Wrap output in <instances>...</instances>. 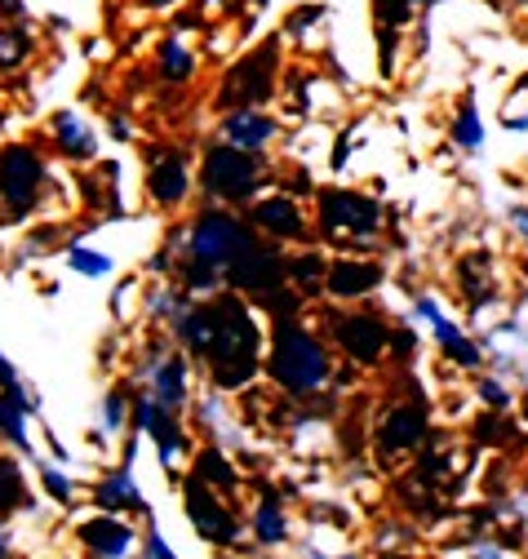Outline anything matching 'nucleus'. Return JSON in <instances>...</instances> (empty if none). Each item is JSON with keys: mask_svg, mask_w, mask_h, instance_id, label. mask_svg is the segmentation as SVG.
Listing matches in <instances>:
<instances>
[{"mask_svg": "<svg viewBox=\"0 0 528 559\" xmlns=\"http://www.w3.org/2000/svg\"><path fill=\"white\" fill-rule=\"evenodd\" d=\"M257 329H253V320H249V311L236 302V298H227V302H218V337H214V378H218V386H240V382H249L253 378V369H257Z\"/></svg>", "mask_w": 528, "mask_h": 559, "instance_id": "obj_1", "label": "nucleus"}, {"mask_svg": "<svg viewBox=\"0 0 528 559\" xmlns=\"http://www.w3.org/2000/svg\"><path fill=\"white\" fill-rule=\"evenodd\" d=\"M249 245H253V236H249L236 218H227V214H205L201 227L191 231V285H214V275H218V271L227 275V266H231Z\"/></svg>", "mask_w": 528, "mask_h": 559, "instance_id": "obj_2", "label": "nucleus"}, {"mask_svg": "<svg viewBox=\"0 0 528 559\" xmlns=\"http://www.w3.org/2000/svg\"><path fill=\"white\" fill-rule=\"evenodd\" d=\"M267 369L293 395L298 391H311V386H320L328 378V360H324V352L315 346V337L298 333L293 324H280L276 329V352H272V365Z\"/></svg>", "mask_w": 528, "mask_h": 559, "instance_id": "obj_3", "label": "nucleus"}, {"mask_svg": "<svg viewBox=\"0 0 528 559\" xmlns=\"http://www.w3.org/2000/svg\"><path fill=\"white\" fill-rule=\"evenodd\" d=\"M320 218H324V236L334 240H364L377 231V204L351 191H334V195H320Z\"/></svg>", "mask_w": 528, "mask_h": 559, "instance_id": "obj_4", "label": "nucleus"}, {"mask_svg": "<svg viewBox=\"0 0 528 559\" xmlns=\"http://www.w3.org/2000/svg\"><path fill=\"white\" fill-rule=\"evenodd\" d=\"M272 72H276V45L249 53L244 62H236L227 72V85H223V103L231 107H253L272 94Z\"/></svg>", "mask_w": 528, "mask_h": 559, "instance_id": "obj_5", "label": "nucleus"}, {"mask_svg": "<svg viewBox=\"0 0 528 559\" xmlns=\"http://www.w3.org/2000/svg\"><path fill=\"white\" fill-rule=\"evenodd\" d=\"M205 187H209L214 195L244 200V195H253V187H257V160L244 156L236 143H231V152L218 147V152H209V160H205Z\"/></svg>", "mask_w": 528, "mask_h": 559, "instance_id": "obj_6", "label": "nucleus"}, {"mask_svg": "<svg viewBox=\"0 0 528 559\" xmlns=\"http://www.w3.org/2000/svg\"><path fill=\"white\" fill-rule=\"evenodd\" d=\"M36 187H40V160L27 147H10L0 156V195H5L14 214H27L36 200Z\"/></svg>", "mask_w": 528, "mask_h": 559, "instance_id": "obj_7", "label": "nucleus"}, {"mask_svg": "<svg viewBox=\"0 0 528 559\" xmlns=\"http://www.w3.org/2000/svg\"><path fill=\"white\" fill-rule=\"evenodd\" d=\"M187 515H191L195 533H201L205 542H231V537H236V524H231L227 507H218V502H214V493L205 488V479H201V475H195V479L187 484Z\"/></svg>", "mask_w": 528, "mask_h": 559, "instance_id": "obj_8", "label": "nucleus"}, {"mask_svg": "<svg viewBox=\"0 0 528 559\" xmlns=\"http://www.w3.org/2000/svg\"><path fill=\"white\" fill-rule=\"evenodd\" d=\"M280 275H285V266H280V258L276 253H267V249H257V240L227 266V280L236 289H257V294H267V289H276L280 285Z\"/></svg>", "mask_w": 528, "mask_h": 559, "instance_id": "obj_9", "label": "nucleus"}, {"mask_svg": "<svg viewBox=\"0 0 528 559\" xmlns=\"http://www.w3.org/2000/svg\"><path fill=\"white\" fill-rule=\"evenodd\" d=\"M334 333H338V342L351 352V360H360V365H373L382 356V346H386V329L373 316H338L334 320Z\"/></svg>", "mask_w": 528, "mask_h": 559, "instance_id": "obj_10", "label": "nucleus"}, {"mask_svg": "<svg viewBox=\"0 0 528 559\" xmlns=\"http://www.w3.org/2000/svg\"><path fill=\"white\" fill-rule=\"evenodd\" d=\"M422 436H427V423H422V408H418V404L395 408V413L386 417V423H382V449H386V453L413 449Z\"/></svg>", "mask_w": 528, "mask_h": 559, "instance_id": "obj_11", "label": "nucleus"}, {"mask_svg": "<svg viewBox=\"0 0 528 559\" xmlns=\"http://www.w3.org/2000/svg\"><path fill=\"white\" fill-rule=\"evenodd\" d=\"M418 311H422V316L435 324V337H440V346H444V352H448L457 365H467V369H476V365H480V352H476V346H471L467 337H461V333H457V329H453V324L440 316V307H435L431 298H422V302H418Z\"/></svg>", "mask_w": 528, "mask_h": 559, "instance_id": "obj_12", "label": "nucleus"}, {"mask_svg": "<svg viewBox=\"0 0 528 559\" xmlns=\"http://www.w3.org/2000/svg\"><path fill=\"white\" fill-rule=\"evenodd\" d=\"M178 337L191 346V352L209 356L214 352V337H218V307H195L178 320Z\"/></svg>", "mask_w": 528, "mask_h": 559, "instance_id": "obj_13", "label": "nucleus"}, {"mask_svg": "<svg viewBox=\"0 0 528 559\" xmlns=\"http://www.w3.org/2000/svg\"><path fill=\"white\" fill-rule=\"evenodd\" d=\"M182 191H187L182 156H178V152L156 156V165H152V195H156L160 204H173V200H182Z\"/></svg>", "mask_w": 528, "mask_h": 559, "instance_id": "obj_14", "label": "nucleus"}, {"mask_svg": "<svg viewBox=\"0 0 528 559\" xmlns=\"http://www.w3.org/2000/svg\"><path fill=\"white\" fill-rule=\"evenodd\" d=\"M377 285V266H364V262H338L328 271V294L334 298H356V294H369Z\"/></svg>", "mask_w": 528, "mask_h": 559, "instance_id": "obj_15", "label": "nucleus"}, {"mask_svg": "<svg viewBox=\"0 0 528 559\" xmlns=\"http://www.w3.org/2000/svg\"><path fill=\"white\" fill-rule=\"evenodd\" d=\"M139 427H143L147 436H156L160 457L173 462V453H178V427L165 417V404H156V400H139Z\"/></svg>", "mask_w": 528, "mask_h": 559, "instance_id": "obj_16", "label": "nucleus"}, {"mask_svg": "<svg viewBox=\"0 0 528 559\" xmlns=\"http://www.w3.org/2000/svg\"><path fill=\"white\" fill-rule=\"evenodd\" d=\"M81 542L98 555H124L129 542H134V533H129L124 524H116V520H89V524H81Z\"/></svg>", "mask_w": 528, "mask_h": 559, "instance_id": "obj_17", "label": "nucleus"}, {"mask_svg": "<svg viewBox=\"0 0 528 559\" xmlns=\"http://www.w3.org/2000/svg\"><path fill=\"white\" fill-rule=\"evenodd\" d=\"M253 223L267 227V231H276V236H298V231H302V214H298L293 200H262V204L253 209Z\"/></svg>", "mask_w": 528, "mask_h": 559, "instance_id": "obj_18", "label": "nucleus"}, {"mask_svg": "<svg viewBox=\"0 0 528 559\" xmlns=\"http://www.w3.org/2000/svg\"><path fill=\"white\" fill-rule=\"evenodd\" d=\"M272 133H276V124L257 111H236L227 120V143H236V147H262Z\"/></svg>", "mask_w": 528, "mask_h": 559, "instance_id": "obj_19", "label": "nucleus"}, {"mask_svg": "<svg viewBox=\"0 0 528 559\" xmlns=\"http://www.w3.org/2000/svg\"><path fill=\"white\" fill-rule=\"evenodd\" d=\"M23 408H27L23 391H19V382H10L5 391H0V436L14 440L19 449H27V436H23Z\"/></svg>", "mask_w": 528, "mask_h": 559, "instance_id": "obj_20", "label": "nucleus"}, {"mask_svg": "<svg viewBox=\"0 0 528 559\" xmlns=\"http://www.w3.org/2000/svg\"><path fill=\"white\" fill-rule=\"evenodd\" d=\"M98 507H103V511H120V507L143 511V498L134 493V479H129V475L120 471V475H111V479L98 488Z\"/></svg>", "mask_w": 528, "mask_h": 559, "instance_id": "obj_21", "label": "nucleus"}, {"mask_svg": "<svg viewBox=\"0 0 528 559\" xmlns=\"http://www.w3.org/2000/svg\"><path fill=\"white\" fill-rule=\"evenodd\" d=\"M156 400L165 408H178L182 404V365L178 360H169V365L156 369Z\"/></svg>", "mask_w": 528, "mask_h": 559, "instance_id": "obj_22", "label": "nucleus"}, {"mask_svg": "<svg viewBox=\"0 0 528 559\" xmlns=\"http://www.w3.org/2000/svg\"><path fill=\"white\" fill-rule=\"evenodd\" d=\"M58 138H62V147H68V156H94V138L81 133L72 116H58Z\"/></svg>", "mask_w": 528, "mask_h": 559, "instance_id": "obj_23", "label": "nucleus"}, {"mask_svg": "<svg viewBox=\"0 0 528 559\" xmlns=\"http://www.w3.org/2000/svg\"><path fill=\"white\" fill-rule=\"evenodd\" d=\"M27 498H23V479H19V471L10 466V462H0V515L5 511H14V507H23Z\"/></svg>", "mask_w": 528, "mask_h": 559, "instance_id": "obj_24", "label": "nucleus"}, {"mask_svg": "<svg viewBox=\"0 0 528 559\" xmlns=\"http://www.w3.org/2000/svg\"><path fill=\"white\" fill-rule=\"evenodd\" d=\"M257 537L262 542H280L285 537V515H280L276 498H267V502L257 507Z\"/></svg>", "mask_w": 528, "mask_h": 559, "instance_id": "obj_25", "label": "nucleus"}, {"mask_svg": "<svg viewBox=\"0 0 528 559\" xmlns=\"http://www.w3.org/2000/svg\"><path fill=\"white\" fill-rule=\"evenodd\" d=\"M201 479H205V484H227V488L236 484V475H231L227 457H223V453H214V449H209V453H201Z\"/></svg>", "mask_w": 528, "mask_h": 559, "instance_id": "obj_26", "label": "nucleus"}, {"mask_svg": "<svg viewBox=\"0 0 528 559\" xmlns=\"http://www.w3.org/2000/svg\"><path fill=\"white\" fill-rule=\"evenodd\" d=\"M27 49H32V40L23 36V32H0V67H14V62H23L27 58Z\"/></svg>", "mask_w": 528, "mask_h": 559, "instance_id": "obj_27", "label": "nucleus"}, {"mask_svg": "<svg viewBox=\"0 0 528 559\" xmlns=\"http://www.w3.org/2000/svg\"><path fill=\"white\" fill-rule=\"evenodd\" d=\"M453 133H457V143H461V147H480V143H484V129H480L476 107H467V111L457 116V129H453Z\"/></svg>", "mask_w": 528, "mask_h": 559, "instance_id": "obj_28", "label": "nucleus"}, {"mask_svg": "<svg viewBox=\"0 0 528 559\" xmlns=\"http://www.w3.org/2000/svg\"><path fill=\"white\" fill-rule=\"evenodd\" d=\"M160 58H165V81H182V76H191V53H187L182 45L169 40Z\"/></svg>", "mask_w": 528, "mask_h": 559, "instance_id": "obj_29", "label": "nucleus"}, {"mask_svg": "<svg viewBox=\"0 0 528 559\" xmlns=\"http://www.w3.org/2000/svg\"><path fill=\"white\" fill-rule=\"evenodd\" d=\"M413 5H418V0H373V10H377V19H382L386 27L405 23V19L413 14Z\"/></svg>", "mask_w": 528, "mask_h": 559, "instance_id": "obj_30", "label": "nucleus"}, {"mask_svg": "<svg viewBox=\"0 0 528 559\" xmlns=\"http://www.w3.org/2000/svg\"><path fill=\"white\" fill-rule=\"evenodd\" d=\"M72 266H76V271H85V275H107V266H111V262H107L103 253H89V249H81V245H76V249H72Z\"/></svg>", "mask_w": 528, "mask_h": 559, "instance_id": "obj_31", "label": "nucleus"}, {"mask_svg": "<svg viewBox=\"0 0 528 559\" xmlns=\"http://www.w3.org/2000/svg\"><path fill=\"white\" fill-rule=\"evenodd\" d=\"M45 488H49L53 498H68V493H72V488H68V479H62L58 471H45Z\"/></svg>", "mask_w": 528, "mask_h": 559, "instance_id": "obj_32", "label": "nucleus"}, {"mask_svg": "<svg viewBox=\"0 0 528 559\" xmlns=\"http://www.w3.org/2000/svg\"><path fill=\"white\" fill-rule=\"evenodd\" d=\"M120 417H124V404H120V395H111L107 400V427H120Z\"/></svg>", "mask_w": 528, "mask_h": 559, "instance_id": "obj_33", "label": "nucleus"}, {"mask_svg": "<svg viewBox=\"0 0 528 559\" xmlns=\"http://www.w3.org/2000/svg\"><path fill=\"white\" fill-rule=\"evenodd\" d=\"M298 275H302V280H315V275H320V262H315V258H302V262H298Z\"/></svg>", "mask_w": 528, "mask_h": 559, "instance_id": "obj_34", "label": "nucleus"}, {"mask_svg": "<svg viewBox=\"0 0 528 559\" xmlns=\"http://www.w3.org/2000/svg\"><path fill=\"white\" fill-rule=\"evenodd\" d=\"M484 395H489V404H493V408H506V391H502V386H493V382H489V386H484Z\"/></svg>", "mask_w": 528, "mask_h": 559, "instance_id": "obj_35", "label": "nucleus"}, {"mask_svg": "<svg viewBox=\"0 0 528 559\" xmlns=\"http://www.w3.org/2000/svg\"><path fill=\"white\" fill-rule=\"evenodd\" d=\"M511 223L519 227V236L528 240V209H511Z\"/></svg>", "mask_w": 528, "mask_h": 559, "instance_id": "obj_36", "label": "nucleus"}, {"mask_svg": "<svg viewBox=\"0 0 528 559\" xmlns=\"http://www.w3.org/2000/svg\"><path fill=\"white\" fill-rule=\"evenodd\" d=\"M147 555H160V559H169V546H165V542L152 533V546H147Z\"/></svg>", "mask_w": 528, "mask_h": 559, "instance_id": "obj_37", "label": "nucleus"}, {"mask_svg": "<svg viewBox=\"0 0 528 559\" xmlns=\"http://www.w3.org/2000/svg\"><path fill=\"white\" fill-rule=\"evenodd\" d=\"M10 382H14V369H10L5 360H0V386H10Z\"/></svg>", "mask_w": 528, "mask_h": 559, "instance_id": "obj_38", "label": "nucleus"}, {"mask_svg": "<svg viewBox=\"0 0 528 559\" xmlns=\"http://www.w3.org/2000/svg\"><path fill=\"white\" fill-rule=\"evenodd\" d=\"M0 555H5V537H0Z\"/></svg>", "mask_w": 528, "mask_h": 559, "instance_id": "obj_39", "label": "nucleus"}, {"mask_svg": "<svg viewBox=\"0 0 528 559\" xmlns=\"http://www.w3.org/2000/svg\"><path fill=\"white\" fill-rule=\"evenodd\" d=\"M152 5H169V0H152Z\"/></svg>", "mask_w": 528, "mask_h": 559, "instance_id": "obj_40", "label": "nucleus"}]
</instances>
